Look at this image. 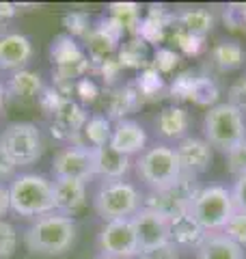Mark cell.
Here are the masks:
<instances>
[{
	"label": "cell",
	"instance_id": "1",
	"mask_svg": "<svg viewBox=\"0 0 246 259\" xmlns=\"http://www.w3.org/2000/svg\"><path fill=\"white\" fill-rule=\"evenodd\" d=\"M78 238V225L71 216H63L50 212L46 216L35 218L28 229L24 231V246L32 255L41 257H61L71 246L76 244Z\"/></svg>",
	"mask_w": 246,
	"mask_h": 259
},
{
	"label": "cell",
	"instance_id": "2",
	"mask_svg": "<svg viewBox=\"0 0 246 259\" xmlns=\"http://www.w3.org/2000/svg\"><path fill=\"white\" fill-rule=\"evenodd\" d=\"M11 212L22 218H39L54 212L52 180L41 173H20L9 184Z\"/></svg>",
	"mask_w": 246,
	"mask_h": 259
},
{
	"label": "cell",
	"instance_id": "3",
	"mask_svg": "<svg viewBox=\"0 0 246 259\" xmlns=\"http://www.w3.org/2000/svg\"><path fill=\"white\" fill-rule=\"evenodd\" d=\"M134 166L138 180L149 188V192L169 190L184 177L177 151L167 143H155L151 147H147L136 158Z\"/></svg>",
	"mask_w": 246,
	"mask_h": 259
},
{
	"label": "cell",
	"instance_id": "4",
	"mask_svg": "<svg viewBox=\"0 0 246 259\" xmlns=\"http://www.w3.org/2000/svg\"><path fill=\"white\" fill-rule=\"evenodd\" d=\"M233 214H235V203L231 188L220 184L201 186L190 203V216L208 233H223Z\"/></svg>",
	"mask_w": 246,
	"mask_h": 259
},
{
	"label": "cell",
	"instance_id": "5",
	"mask_svg": "<svg viewBox=\"0 0 246 259\" xmlns=\"http://www.w3.org/2000/svg\"><path fill=\"white\" fill-rule=\"evenodd\" d=\"M145 194L128 180H104L93 194V207L104 223L132 218L143 207Z\"/></svg>",
	"mask_w": 246,
	"mask_h": 259
},
{
	"label": "cell",
	"instance_id": "6",
	"mask_svg": "<svg viewBox=\"0 0 246 259\" xmlns=\"http://www.w3.org/2000/svg\"><path fill=\"white\" fill-rule=\"evenodd\" d=\"M203 139L212 149L223 153L231 151L235 145L246 141V117L231 104L218 102L216 106L208 108L203 117Z\"/></svg>",
	"mask_w": 246,
	"mask_h": 259
},
{
	"label": "cell",
	"instance_id": "7",
	"mask_svg": "<svg viewBox=\"0 0 246 259\" xmlns=\"http://www.w3.org/2000/svg\"><path fill=\"white\" fill-rule=\"evenodd\" d=\"M0 149L18 168L35 164L44 153L41 130L30 121H13L0 134Z\"/></svg>",
	"mask_w": 246,
	"mask_h": 259
},
{
	"label": "cell",
	"instance_id": "8",
	"mask_svg": "<svg viewBox=\"0 0 246 259\" xmlns=\"http://www.w3.org/2000/svg\"><path fill=\"white\" fill-rule=\"evenodd\" d=\"M201 186L196 184V177L184 175L173 188L162 190V192H149L143 197V207L155 209V212L164 214L173 225L179 218H184L190 214V203L194 199V194L199 192Z\"/></svg>",
	"mask_w": 246,
	"mask_h": 259
},
{
	"label": "cell",
	"instance_id": "9",
	"mask_svg": "<svg viewBox=\"0 0 246 259\" xmlns=\"http://www.w3.org/2000/svg\"><path fill=\"white\" fill-rule=\"evenodd\" d=\"M97 248H100V257L106 259H136L141 255V246H138L132 218L104 223L97 236Z\"/></svg>",
	"mask_w": 246,
	"mask_h": 259
},
{
	"label": "cell",
	"instance_id": "10",
	"mask_svg": "<svg viewBox=\"0 0 246 259\" xmlns=\"http://www.w3.org/2000/svg\"><path fill=\"white\" fill-rule=\"evenodd\" d=\"M52 175L54 180H78L85 184L95 180L93 149H82L73 145L59 149L52 158Z\"/></svg>",
	"mask_w": 246,
	"mask_h": 259
},
{
	"label": "cell",
	"instance_id": "11",
	"mask_svg": "<svg viewBox=\"0 0 246 259\" xmlns=\"http://www.w3.org/2000/svg\"><path fill=\"white\" fill-rule=\"evenodd\" d=\"M136 236H138V246L143 250H153V248H162L171 244V229L173 225L164 214L155 212L149 207H141L138 212L132 216Z\"/></svg>",
	"mask_w": 246,
	"mask_h": 259
},
{
	"label": "cell",
	"instance_id": "12",
	"mask_svg": "<svg viewBox=\"0 0 246 259\" xmlns=\"http://www.w3.org/2000/svg\"><path fill=\"white\" fill-rule=\"evenodd\" d=\"M179 164H182V171L188 177H196L203 175L205 171H210L212 160H214V149L210 147V143L201 139V136H190L182 139L175 145Z\"/></svg>",
	"mask_w": 246,
	"mask_h": 259
},
{
	"label": "cell",
	"instance_id": "13",
	"mask_svg": "<svg viewBox=\"0 0 246 259\" xmlns=\"http://www.w3.org/2000/svg\"><path fill=\"white\" fill-rule=\"evenodd\" d=\"M87 119H89L87 110L82 108L78 102H73L71 97H67V100L59 106V110L52 115L50 132H52L54 139L71 145V141L76 139V136L80 134V130L85 127Z\"/></svg>",
	"mask_w": 246,
	"mask_h": 259
},
{
	"label": "cell",
	"instance_id": "14",
	"mask_svg": "<svg viewBox=\"0 0 246 259\" xmlns=\"http://www.w3.org/2000/svg\"><path fill=\"white\" fill-rule=\"evenodd\" d=\"M149 136L147 130L134 119H121L112 123V136H110V147L117 149L123 156H141L147 149Z\"/></svg>",
	"mask_w": 246,
	"mask_h": 259
},
{
	"label": "cell",
	"instance_id": "15",
	"mask_svg": "<svg viewBox=\"0 0 246 259\" xmlns=\"http://www.w3.org/2000/svg\"><path fill=\"white\" fill-rule=\"evenodd\" d=\"M32 59V44L22 32H5L0 35V71L26 69Z\"/></svg>",
	"mask_w": 246,
	"mask_h": 259
},
{
	"label": "cell",
	"instance_id": "16",
	"mask_svg": "<svg viewBox=\"0 0 246 259\" xmlns=\"http://www.w3.org/2000/svg\"><path fill=\"white\" fill-rule=\"evenodd\" d=\"M54 212L63 216L78 214L87 205V184L78 180H54Z\"/></svg>",
	"mask_w": 246,
	"mask_h": 259
},
{
	"label": "cell",
	"instance_id": "17",
	"mask_svg": "<svg viewBox=\"0 0 246 259\" xmlns=\"http://www.w3.org/2000/svg\"><path fill=\"white\" fill-rule=\"evenodd\" d=\"M132 158L123 156L110 145L93 149V166H95V177L100 180H126V175L132 168Z\"/></svg>",
	"mask_w": 246,
	"mask_h": 259
},
{
	"label": "cell",
	"instance_id": "18",
	"mask_svg": "<svg viewBox=\"0 0 246 259\" xmlns=\"http://www.w3.org/2000/svg\"><path fill=\"white\" fill-rule=\"evenodd\" d=\"M188 130H190V112L184 106L171 104V106H164L155 117V132L164 141L179 143L188 136Z\"/></svg>",
	"mask_w": 246,
	"mask_h": 259
},
{
	"label": "cell",
	"instance_id": "19",
	"mask_svg": "<svg viewBox=\"0 0 246 259\" xmlns=\"http://www.w3.org/2000/svg\"><path fill=\"white\" fill-rule=\"evenodd\" d=\"M112 136V121L106 115H91L87 119L85 127L80 130V134L71 141L73 147L82 149H97L104 145H110Z\"/></svg>",
	"mask_w": 246,
	"mask_h": 259
},
{
	"label": "cell",
	"instance_id": "20",
	"mask_svg": "<svg viewBox=\"0 0 246 259\" xmlns=\"http://www.w3.org/2000/svg\"><path fill=\"white\" fill-rule=\"evenodd\" d=\"M44 80H41L39 71H30V69H20L13 71L5 84V91L9 97L18 102H32L39 100L41 91H44Z\"/></svg>",
	"mask_w": 246,
	"mask_h": 259
},
{
	"label": "cell",
	"instance_id": "21",
	"mask_svg": "<svg viewBox=\"0 0 246 259\" xmlns=\"http://www.w3.org/2000/svg\"><path fill=\"white\" fill-rule=\"evenodd\" d=\"M173 20H175V15L169 13L167 9H164V7L151 5L149 11H147V15H143L136 37L143 39L147 46H149V44L158 46V44H162L164 32H167V28L171 26V22H173Z\"/></svg>",
	"mask_w": 246,
	"mask_h": 259
},
{
	"label": "cell",
	"instance_id": "22",
	"mask_svg": "<svg viewBox=\"0 0 246 259\" xmlns=\"http://www.w3.org/2000/svg\"><path fill=\"white\" fill-rule=\"evenodd\" d=\"M205 238H208V231H203L190 214L175 221L171 229V244L177 250H199Z\"/></svg>",
	"mask_w": 246,
	"mask_h": 259
},
{
	"label": "cell",
	"instance_id": "23",
	"mask_svg": "<svg viewBox=\"0 0 246 259\" xmlns=\"http://www.w3.org/2000/svg\"><path fill=\"white\" fill-rule=\"evenodd\" d=\"M196 259H246V253L225 233H208L201 248L196 250Z\"/></svg>",
	"mask_w": 246,
	"mask_h": 259
},
{
	"label": "cell",
	"instance_id": "24",
	"mask_svg": "<svg viewBox=\"0 0 246 259\" xmlns=\"http://www.w3.org/2000/svg\"><path fill=\"white\" fill-rule=\"evenodd\" d=\"M143 102L145 100L141 97V93L136 91L134 84H123L119 89H114L110 104H108V119L110 121L128 119V115H132L134 110L141 108Z\"/></svg>",
	"mask_w": 246,
	"mask_h": 259
},
{
	"label": "cell",
	"instance_id": "25",
	"mask_svg": "<svg viewBox=\"0 0 246 259\" xmlns=\"http://www.w3.org/2000/svg\"><path fill=\"white\" fill-rule=\"evenodd\" d=\"M212 65L218 71H235L240 69L244 61H246V50L242 48V44L237 41H218L214 48H212Z\"/></svg>",
	"mask_w": 246,
	"mask_h": 259
},
{
	"label": "cell",
	"instance_id": "26",
	"mask_svg": "<svg viewBox=\"0 0 246 259\" xmlns=\"http://www.w3.org/2000/svg\"><path fill=\"white\" fill-rule=\"evenodd\" d=\"M175 22L179 24V28H184L186 32H190V35L194 37H201L205 39V35L208 32H212V28H214V15H212V11L208 9H184L179 11L175 15Z\"/></svg>",
	"mask_w": 246,
	"mask_h": 259
},
{
	"label": "cell",
	"instance_id": "27",
	"mask_svg": "<svg viewBox=\"0 0 246 259\" xmlns=\"http://www.w3.org/2000/svg\"><path fill=\"white\" fill-rule=\"evenodd\" d=\"M117 61L123 69H145L149 65L147 63V44L143 39L132 37L119 48Z\"/></svg>",
	"mask_w": 246,
	"mask_h": 259
},
{
	"label": "cell",
	"instance_id": "28",
	"mask_svg": "<svg viewBox=\"0 0 246 259\" xmlns=\"http://www.w3.org/2000/svg\"><path fill=\"white\" fill-rule=\"evenodd\" d=\"M134 87L136 91L141 93L143 100H158V97L167 91V82H164V76L158 74L151 65H147L145 69H141V74H138V78L134 80Z\"/></svg>",
	"mask_w": 246,
	"mask_h": 259
},
{
	"label": "cell",
	"instance_id": "29",
	"mask_svg": "<svg viewBox=\"0 0 246 259\" xmlns=\"http://www.w3.org/2000/svg\"><path fill=\"white\" fill-rule=\"evenodd\" d=\"M218 97H220V89H218L214 78H210L205 74L196 76L190 102L199 104V106H205V108H212V106H216V104H218Z\"/></svg>",
	"mask_w": 246,
	"mask_h": 259
},
{
	"label": "cell",
	"instance_id": "30",
	"mask_svg": "<svg viewBox=\"0 0 246 259\" xmlns=\"http://www.w3.org/2000/svg\"><path fill=\"white\" fill-rule=\"evenodd\" d=\"M108 9H110V18L117 20L126 28V32H132L136 37L138 26H141V20H143L141 7L136 3H112Z\"/></svg>",
	"mask_w": 246,
	"mask_h": 259
},
{
	"label": "cell",
	"instance_id": "31",
	"mask_svg": "<svg viewBox=\"0 0 246 259\" xmlns=\"http://www.w3.org/2000/svg\"><path fill=\"white\" fill-rule=\"evenodd\" d=\"M179 52H175L173 48H167V46H158V50L153 52V61L149 63L151 67L158 71V74L167 76L171 71H175V67L179 65Z\"/></svg>",
	"mask_w": 246,
	"mask_h": 259
},
{
	"label": "cell",
	"instance_id": "32",
	"mask_svg": "<svg viewBox=\"0 0 246 259\" xmlns=\"http://www.w3.org/2000/svg\"><path fill=\"white\" fill-rule=\"evenodd\" d=\"M196 76H199V74H194L192 69H186V71H182V74H177L173 78V82L169 84L171 97H175V100H190Z\"/></svg>",
	"mask_w": 246,
	"mask_h": 259
},
{
	"label": "cell",
	"instance_id": "33",
	"mask_svg": "<svg viewBox=\"0 0 246 259\" xmlns=\"http://www.w3.org/2000/svg\"><path fill=\"white\" fill-rule=\"evenodd\" d=\"M63 24H65V28H67V35L69 37H82L85 39L89 32H91V20H89V15L85 11H71L67 13L63 18Z\"/></svg>",
	"mask_w": 246,
	"mask_h": 259
},
{
	"label": "cell",
	"instance_id": "34",
	"mask_svg": "<svg viewBox=\"0 0 246 259\" xmlns=\"http://www.w3.org/2000/svg\"><path fill=\"white\" fill-rule=\"evenodd\" d=\"M18 250V231L15 227L0 218V259H11Z\"/></svg>",
	"mask_w": 246,
	"mask_h": 259
},
{
	"label": "cell",
	"instance_id": "35",
	"mask_svg": "<svg viewBox=\"0 0 246 259\" xmlns=\"http://www.w3.org/2000/svg\"><path fill=\"white\" fill-rule=\"evenodd\" d=\"M223 233L231 242H235L240 248L246 250V212H237L235 209V214L231 216V221L227 223Z\"/></svg>",
	"mask_w": 246,
	"mask_h": 259
},
{
	"label": "cell",
	"instance_id": "36",
	"mask_svg": "<svg viewBox=\"0 0 246 259\" xmlns=\"http://www.w3.org/2000/svg\"><path fill=\"white\" fill-rule=\"evenodd\" d=\"M171 39H173V44L177 46V50L188 54V56H196L203 50V39L190 35V32H186L184 28H179V26L173 30V37Z\"/></svg>",
	"mask_w": 246,
	"mask_h": 259
},
{
	"label": "cell",
	"instance_id": "37",
	"mask_svg": "<svg viewBox=\"0 0 246 259\" xmlns=\"http://www.w3.org/2000/svg\"><path fill=\"white\" fill-rule=\"evenodd\" d=\"M225 160H227V171L231 173L235 180L237 177H242V175H246V141H242L240 145H235L231 151H227Z\"/></svg>",
	"mask_w": 246,
	"mask_h": 259
},
{
	"label": "cell",
	"instance_id": "38",
	"mask_svg": "<svg viewBox=\"0 0 246 259\" xmlns=\"http://www.w3.org/2000/svg\"><path fill=\"white\" fill-rule=\"evenodd\" d=\"M227 104H231L235 110H240L246 117V74L240 76L227 89Z\"/></svg>",
	"mask_w": 246,
	"mask_h": 259
},
{
	"label": "cell",
	"instance_id": "39",
	"mask_svg": "<svg viewBox=\"0 0 246 259\" xmlns=\"http://www.w3.org/2000/svg\"><path fill=\"white\" fill-rule=\"evenodd\" d=\"M67 100L59 89H54V87H46L44 91H41V95H39V106L44 108L48 115H54L56 110H59V106L61 104Z\"/></svg>",
	"mask_w": 246,
	"mask_h": 259
},
{
	"label": "cell",
	"instance_id": "40",
	"mask_svg": "<svg viewBox=\"0 0 246 259\" xmlns=\"http://www.w3.org/2000/svg\"><path fill=\"white\" fill-rule=\"evenodd\" d=\"M73 93L80 97L82 104H93L97 100V95H100V87L95 84L93 78L85 76V78H80L76 82V87H73Z\"/></svg>",
	"mask_w": 246,
	"mask_h": 259
},
{
	"label": "cell",
	"instance_id": "41",
	"mask_svg": "<svg viewBox=\"0 0 246 259\" xmlns=\"http://www.w3.org/2000/svg\"><path fill=\"white\" fill-rule=\"evenodd\" d=\"M121 69H123V67L119 65V61L112 59V56H110V59H106V61L100 65V67H97V71H100L102 78H104V82H108V84H112L114 80L119 78Z\"/></svg>",
	"mask_w": 246,
	"mask_h": 259
},
{
	"label": "cell",
	"instance_id": "42",
	"mask_svg": "<svg viewBox=\"0 0 246 259\" xmlns=\"http://www.w3.org/2000/svg\"><path fill=\"white\" fill-rule=\"evenodd\" d=\"M231 194H233V203H235L237 212H246V175L237 177L233 182Z\"/></svg>",
	"mask_w": 246,
	"mask_h": 259
},
{
	"label": "cell",
	"instance_id": "43",
	"mask_svg": "<svg viewBox=\"0 0 246 259\" xmlns=\"http://www.w3.org/2000/svg\"><path fill=\"white\" fill-rule=\"evenodd\" d=\"M136 259H179V250L173 244H169V246H162V248L143 250Z\"/></svg>",
	"mask_w": 246,
	"mask_h": 259
},
{
	"label": "cell",
	"instance_id": "44",
	"mask_svg": "<svg viewBox=\"0 0 246 259\" xmlns=\"http://www.w3.org/2000/svg\"><path fill=\"white\" fill-rule=\"evenodd\" d=\"M18 15V5L13 3H0V35L9 32V24L13 22V18Z\"/></svg>",
	"mask_w": 246,
	"mask_h": 259
},
{
	"label": "cell",
	"instance_id": "45",
	"mask_svg": "<svg viewBox=\"0 0 246 259\" xmlns=\"http://www.w3.org/2000/svg\"><path fill=\"white\" fill-rule=\"evenodd\" d=\"M15 171H18V166H15L13 162L5 156V151L0 149V184L11 182L15 177Z\"/></svg>",
	"mask_w": 246,
	"mask_h": 259
},
{
	"label": "cell",
	"instance_id": "46",
	"mask_svg": "<svg viewBox=\"0 0 246 259\" xmlns=\"http://www.w3.org/2000/svg\"><path fill=\"white\" fill-rule=\"evenodd\" d=\"M11 212V203H9V186L0 184V218H5Z\"/></svg>",
	"mask_w": 246,
	"mask_h": 259
},
{
	"label": "cell",
	"instance_id": "47",
	"mask_svg": "<svg viewBox=\"0 0 246 259\" xmlns=\"http://www.w3.org/2000/svg\"><path fill=\"white\" fill-rule=\"evenodd\" d=\"M5 100H7V91H5V84L0 82V110L5 106Z\"/></svg>",
	"mask_w": 246,
	"mask_h": 259
},
{
	"label": "cell",
	"instance_id": "48",
	"mask_svg": "<svg viewBox=\"0 0 246 259\" xmlns=\"http://www.w3.org/2000/svg\"><path fill=\"white\" fill-rule=\"evenodd\" d=\"M97 259H106V257H97Z\"/></svg>",
	"mask_w": 246,
	"mask_h": 259
}]
</instances>
